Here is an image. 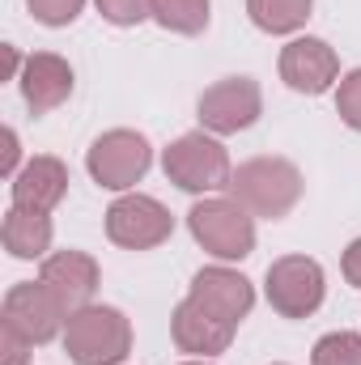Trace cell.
Listing matches in <instances>:
<instances>
[{
  "instance_id": "cell-1",
  "label": "cell",
  "mask_w": 361,
  "mask_h": 365,
  "mask_svg": "<svg viewBox=\"0 0 361 365\" xmlns=\"http://www.w3.org/2000/svg\"><path fill=\"white\" fill-rule=\"evenodd\" d=\"M302 187H306L302 170L285 158H251L230 179L234 200L251 217H268V221H280L285 212H293V204L302 200Z\"/></svg>"
},
{
  "instance_id": "cell-2",
  "label": "cell",
  "mask_w": 361,
  "mask_h": 365,
  "mask_svg": "<svg viewBox=\"0 0 361 365\" xmlns=\"http://www.w3.org/2000/svg\"><path fill=\"white\" fill-rule=\"evenodd\" d=\"M64 353L77 365H119L132 353V323L115 306H81L64 323Z\"/></svg>"
},
{
  "instance_id": "cell-3",
  "label": "cell",
  "mask_w": 361,
  "mask_h": 365,
  "mask_svg": "<svg viewBox=\"0 0 361 365\" xmlns=\"http://www.w3.org/2000/svg\"><path fill=\"white\" fill-rule=\"evenodd\" d=\"M187 230L191 238L221 264H234V259H247L255 251V221L251 212L238 204V200H200L191 204L187 212Z\"/></svg>"
},
{
  "instance_id": "cell-4",
  "label": "cell",
  "mask_w": 361,
  "mask_h": 365,
  "mask_svg": "<svg viewBox=\"0 0 361 365\" xmlns=\"http://www.w3.org/2000/svg\"><path fill=\"white\" fill-rule=\"evenodd\" d=\"M162 170L166 179L191 191V195H208V191H221L234 179V166H230V153L221 140L204 136V132H187L179 136L166 153H162Z\"/></svg>"
},
{
  "instance_id": "cell-5",
  "label": "cell",
  "mask_w": 361,
  "mask_h": 365,
  "mask_svg": "<svg viewBox=\"0 0 361 365\" xmlns=\"http://www.w3.org/2000/svg\"><path fill=\"white\" fill-rule=\"evenodd\" d=\"M149 166H153V149H149V140H145L141 132H132V128H111V132H102L90 145V153H86L90 179L98 182V187H106V191H128V187H136V182L149 175Z\"/></svg>"
},
{
  "instance_id": "cell-6",
  "label": "cell",
  "mask_w": 361,
  "mask_h": 365,
  "mask_svg": "<svg viewBox=\"0 0 361 365\" xmlns=\"http://www.w3.org/2000/svg\"><path fill=\"white\" fill-rule=\"evenodd\" d=\"M264 293H268L272 310L280 319H310L323 306L327 280H323L319 259H310V255H285V259H276L268 268Z\"/></svg>"
},
{
  "instance_id": "cell-7",
  "label": "cell",
  "mask_w": 361,
  "mask_h": 365,
  "mask_svg": "<svg viewBox=\"0 0 361 365\" xmlns=\"http://www.w3.org/2000/svg\"><path fill=\"white\" fill-rule=\"evenodd\" d=\"M175 234V217L153 195H119L106 208V238L123 251H153Z\"/></svg>"
},
{
  "instance_id": "cell-8",
  "label": "cell",
  "mask_w": 361,
  "mask_h": 365,
  "mask_svg": "<svg viewBox=\"0 0 361 365\" xmlns=\"http://www.w3.org/2000/svg\"><path fill=\"white\" fill-rule=\"evenodd\" d=\"M200 123L217 136H234V132H247L260 115H264V93L251 77H225L217 86L200 93Z\"/></svg>"
},
{
  "instance_id": "cell-9",
  "label": "cell",
  "mask_w": 361,
  "mask_h": 365,
  "mask_svg": "<svg viewBox=\"0 0 361 365\" xmlns=\"http://www.w3.org/2000/svg\"><path fill=\"white\" fill-rule=\"evenodd\" d=\"M4 323L17 327L30 344H51L64 331L68 310L56 302V293L43 280H21L4 293Z\"/></svg>"
},
{
  "instance_id": "cell-10",
  "label": "cell",
  "mask_w": 361,
  "mask_h": 365,
  "mask_svg": "<svg viewBox=\"0 0 361 365\" xmlns=\"http://www.w3.org/2000/svg\"><path fill=\"white\" fill-rule=\"evenodd\" d=\"M187 297L195 306H204L213 319L230 323V327H238L251 314V306H255L251 280L243 272H234V268H200V272L191 276V293Z\"/></svg>"
},
{
  "instance_id": "cell-11",
  "label": "cell",
  "mask_w": 361,
  "mask_h": 365,
  "mask_svg": "<svg viewBox=\"0 0 361 365\" xmlns=\"http://www.w3.org/2000/svg\"><path fill=\"white\" fill-rule=\"evenodd\" d=\"M340 77V60L323 38H293L280 51V81L298 93H323Z\"/></svg>"
},
{
  "instance_id": "cell-12",
  "label": "cell",
  "mask_w": 361,
  "mask_h": 365,
  "mask_svg": "<svg viewBox=\"0 0 361 365\" xmlns=\"http://www.w3.org/2000/svg\"><path fill=\"white\" fill-rule=\"evenodd\" d=\"M39 280L56 293V302L73 314L81 306H90L93 293H98V259L86 251H56L43 259V272Z\"/></svg>"
},
{
  "instance_id": "cell-13",
  "label": "cell",
  "mask_w": 361,
  "mask_h": 365,
  "mask_svg": "<svg viewBox=\"0 0 361 365\" xmlns=\"http://www.w3.org/2000/svg\"><path fill=\"white\" fill-rule=\"evenodd\" d=\"M17 81H21L26 106L34 115H47L73 98V64L56 51H34V56H26V68Z\"/></svg>"
},
{
  "instance_id": "cell-14",
  "label": "cell",
  "mask_w": 361,
  "mask_h": 365,
  "mask_svg": "<svg viewBox=\"0 0 361 365\" xmlns=\"http://www.w3.org/2000/svg\"><path fill=\"white\" fill-rule=\"evenodd\" d=\"M234 331L238 327H230V323H221V319H213L204 306H195L191 297L175 306V314H171V336H175V344H179V353H191V357H213V353H225L230 349V340H234Z\"/></svg>"
},
{
  "instance_id": "cell-15",
  "label": "cell",
  "mask_w": 361,
  "mask_h": 365,
  "mask_svg": "<svg viewBox=\"0 0 361 365\" xmlns=\"http://www.w3.org/2000/svg\"><path fill=\"white\" fill-rule=\"evenodd\" d=\"M68 191V166L60 158H30L13 179V208L51 212Z\"/></svg>"
},
{
  "instance_id": "cell-16",
  "label": "cell",
  "mask_w": 361,
  "mask_h": 365,
  "mask_svg": "<svg viewBox=\"0 0 361 365\" xmlns=\"http://www.w3.org/2000/svg\"><path fill=\"white\" fill-rule=\"evenodd\" d=\"M4 251L13 259H43L51 247V221L47 212H30V208H9L4 225H0Z\"/></svg>"
},
{
  "instance_id": "cell-17",
  "label": "cell",
  "mask_w": 361,
  "mask_h": 365,
  "mask_svg": "<svg viewBox=\"0 0 361 365\" xmlns=\"http://www.w3.org/2000/svg\"><path fill=\"white\" fill-rule=\"evenodd\" d=\"M315 0H247V13L251 21L264 30V34H293L306 26Z\"/></svg>"
},
{
  "instance_id": "cell-18",
  "label": "cell",
  "mask_w": 361,
  "mask_h": 365,
  "mask_svg": "<svg viewBox=\"0 0 361 365\" xmlns=\"http://www.w3.org/2000/svg\"><path fill=\"white\" fill-rule=\"evenodd\" d=\"M153 21L171 34L208 30V0H153Z\"/></svg>"
},
{
  "instance_id": "cell-19",
  "label": "cell",
  "mask_w": 361,
  "mask_h": 365,
  "mask_svg": "<svg viewBox=\"0 0 361 365\" xmlns=\"http://www.w3.org/2000/svg\"><path fill=\"white\" fill-rule=\"evenodd\" d=\"M310 365H361V336L357 331H332L315 344Z\"/></svg>"
},
{
  "instance_id": "cell-20",
  "label": "cell",
  "mask_w": 361,
  "mask_h": 365,
  "mask_svg": "<svg viewBox=\"0 0 361 365\" xmlns=\"http://www.w3.org/2000/svg\"><path fill=\"white\" fill-rule=\"evenodd\" d=\"M26 4H30L34 21L51 26V30H60V26H73V21L81 17V9H86V0H26Z\"/></svg>"
},
{
  "instance_id": "cell-21",
  "label": "cell",
  "mask_w": 361,
  "mask_h": 365,
  "mask_svg": "<svg viewBox=\"0 0 361 365\" xmlns=\"http://www.w3.org/2000/svg\"><path fill=\"white\" fill-rule=\"evenodd\" d=\"M98 13L111 26H141L145 17H153V0H98Z\"/></svg>"
},
{
  "instance_id": "cell-22",
  "label": "cell",
  "mask_w": 361,
  "mask_h": 365,
  "mask_svg": "<svg viewBox=\"0 0 361 365\" xmlns=\"http://www.w3.org/2000/svg\"><path fill=\"white\" fill-rule=\"evenodd\" d=\"M336 115H340L353 132H361V68H353V73L340 81V90H336Z\"/></svg>"
},
{
  "instance_id": "cell-23",
  "label": "cell",
  "mask_w": 361,
  "mask_h": 365,
  "mask_svg": "<svg viewBox=\"0 0 361 365\" xmlns=\"http://www.w3.org/2000/svg\"><path fill=\"white\" fill-rule=\"evenodd\" d=\"M30 340L17 331V327H9V323H0V365H26L30 361Z\"/></svg>"
},
{
  "instance_id": "cell-24",
  "label": "cell",
  "mask_w": 361,
  "mask_h": 365,
  "mask_svg": "<svg viewBox=\"0 0 361 365\" xmlns=\"http://www.w3.org/2000/svg\"><path fill=\"white\" fill-rule=\"evenodd\" d=\"M340 268H345V280L353 284V289H361V238L345 251V259H340Z\"/></svg>"
},
{
  "instance_id": "cell-25",
  "label": "cell",
  "mask_w": 361,
  "mask_h": 365,
  "mask_svg": "<svg viewBox=\"0 0 361 365\" xmlns=\"http://www.w3.org/2000/svg\"><path fill=\"white\" fill-rule=\"evenodd\" d=\"M0 175H4V179H17V132H13V128L4 132V162H0Z\"/></svg>"
},
{
  "instance_id": "cell-26",
  "label": "cell",
  "mask_w": 361,
  "mask_h": 365,
  "mask_svg": "<svg viewBox=\"0 0 361 365\" xmlns=\"http://www.w3.org/2000/svg\"><path fill=\"white\" fill-rule=\"evenodd\" d=\"M187 365H208V361H187Z\"/></svg>"
}]
</instances>
